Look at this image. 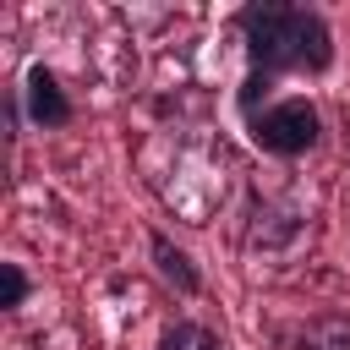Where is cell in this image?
I'll return each instance as SVG.
<instances>
[{
	"mask_svg": "<svg viewBox=\"0 0 350 350\" xmlns=\"http://www.w3.org/2000/svg\"><path fill=\"white\" fill-rule=\"evenodd\" d=\"M262 104H273V77L246 66V77H241V88H235V109H241V120H252Z\"/></svg>",
	"mask_w": 350,
	"mask_h": 350,
	"instance_id": "cell-7",
	"label": "cell"
},
{
	"mask_svg": "<svg viewBox=\"0 0 350 350\" xmlns=\"http://www.w3.org/2000/svg\"><path fill=\"white\" fill-rule=\"evenodd\" d=\"M246 137H252V148H262L268 159H306V153L323 142V109H317L306 93L273 98V104H262V109L246 120Z\"/></svg>",
	"mask_w": 350,
	"mask_h": 350,
	"instance_id": "cell-2",
	"label": "cell"
},
{
	"mask_svg": "<svg viewBox=\"0 0 350 350\" xmlns=\"http://www.w3.org/2000/svg\"><path fill=\"white\" fill-rule=\"evenodd\" d=\"M33 295V279L22 262H0V312H22Z\"/></svg>",
	"mask_w": 350,
	"mask_h": 350,
	"instance_id": "cell-8",
	"label": "cell"
},
{
	"mask_svg": "<svg viewBox=\"0 0 350 350\" xmlns=\"http://www.w3.org/2000/svg\"><path fill=\"white\" fill-rule=\"evenodd\" d=\"M279 345H284V350H350V317H345V312L301 317V323L279 328Z\"/></svg>",
	"mask_w": 350,
	"mask_h": 350,
	"instance_id": "cell-5",
	"label": "cell"
},
{
	"mask_svg": "<svg viewBox=\"0 0 350 350\" xmlns=\"http://www.w3.org/2000/svg\"><path fill=\"white\" fill-rule=\"evenodd\" d=\"M148 257H153L159 279H164V284H175V295H186V301H197V295H202V273H197L191 252H186V246H175L164 230H148Z\"/></svg>",
	"mask_w": 350,
	"mask_h": 350,
	"instance_id": "cell-4",
	"label": "cell"
},
{
	"mask_svg": "<svg viewBox=\"0 0 350 350\" xmlns=\"http://www.w3.org/2000/svg\"><path fill=\"white\" fill-rule=\"evenodd\" d=\"M22 115H27L38 131H60V126L77 120V104L66 98L60 77H55L44 60H33V66L22 71Z\"/></svg>",
	"mask_w": 350,
	"mask_h": 350,
	"instance_id": "cell-3",
	"label": "cell"
},
{
	"mask_svg": "<svg viewBox=\"0 0 350 350\" xmlns=\"http://www.w3.org/2000/svg\"><path fill=\"white\" fill-rule=\"evenodd\" d=\"M159 350H224V334L197 323V317H175V323H164Z\"/></svg>",
	"mask_w": 350,
	"mask_h": 350,
	"instance_id": "cell-6",
	"label": "cell"
},
{
	"mask_svg": "<svg viewBox=\"0 0 350 350\" xmlns=\"http://www.w3.org/2000/svg\"><path fill=\"white\" fill-rule=\"evenodd\" d=\"M235 33L246 38V66L279 77H323L334 71V27L317 5L252 0L235 11Z\"/></svg>",
	"mask_w": 350,
	"mask_h": 350,
	"instance_id": "cell-1",
	"label": "cell"
}]
</instances>
